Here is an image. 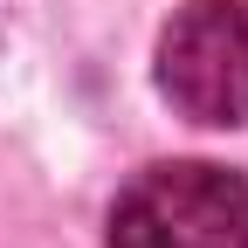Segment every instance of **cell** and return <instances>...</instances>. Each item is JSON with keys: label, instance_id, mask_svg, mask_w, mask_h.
Listing matches in <instances>:
<instances>
[{"label": "cell", "instance_id": "7a4b0ae2", "mask_svg": "<svg viewBox=\"0 0 248 248\" xmlns=\"http://www.w3.org/2000/svg\"><path fill=\"white\" fill-rule=\"evenodd\" d=\"M159 90L193 124H248V0H186L159 35Z\"/></svg>", "mask_w": 248, "mask_h": 248}, {"label": "cell", "instance_id": "6da1fadb", "mask_svg": "<svg viewBox=\"0 0 248 248\" xmlns=\"http://www.w3.org/2000/svg\"><path fill=\"white\" fill-rule=\"evenodd\" d=\"M110 248H248V179L228 166H152L110 207Z\"/></svg>", "mask_w": 248, "mask_h": 248}]
</instances>
